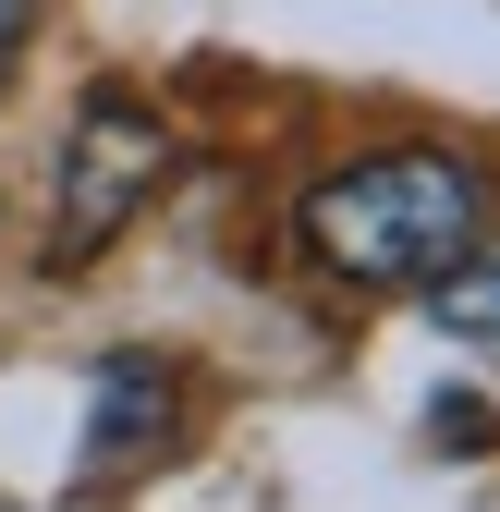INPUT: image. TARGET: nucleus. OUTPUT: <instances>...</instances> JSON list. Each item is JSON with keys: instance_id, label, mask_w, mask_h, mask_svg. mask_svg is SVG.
<instances>
[{"instance_id": "1", "label": "nucleus", "mask_w": 500, "mask_h": 512, "mask_svg": "<svg viewBox=\"0 0 500 512\" xmlns=\"http://www.w3.org/2000/svg\"><path fill=\"white\" fill-rule=\"evenodd\" d=\"M488 220H500V183L464 147H366V159H342V171L305 183V220L293 232L354 293H427L452 256L488 244Z\"/></svg>"}, {"instance_id": "2", "label": "nucleus", "mask_w": 500, "mask_h": 512, "mask_svg": "<svg viewBox=\"0 0 500 512\" xmlns=\"http://www.w3.org/2000/svg\"><path fill=\"white\" fill-rule=\"evenodd\" d=\"M171 110L147 86H98L61 135V171H49V269H86L110 232H135V208L171 183Z\"/></svg>"}, {"instance_id": "3", "label": "nucleus", "mask_w": 500, "mask_h": 512, "mask_svg": "<svg viewBox=\"0 0 500 512\" xmlns=\"http://www.w3.org/2000/svg\"><path fill=\"white\" fill-rule=\"evenodd\" d=\"M427 317H440L452 342H476V354H500V244H476V256H452V269L427 281Z\"/></svg>"}, {"instance_id": "4", "label": "nucleus", "mask_w": 500, "mask_h": 512, "mask_svg": "<svg viewBox=\"0 0 500 512\" xmlns=\"http://www.w3.org/2000/svg\"><path fill=\"white\" fill-rule=\"evenodd\" d=\"M171 427V391L147 366H110V391H98V452H147V439Z\"/></svg>"}, {"instance_id": "5", "label": "nucleus", "mask_w": 500, "mask_h": 512, "mask_svg": "<svg viewBox=\"0 0 500 512\" xmlns=\"http://www.w3.org/2000/svg\"><path fill=\"white\" fill-rule=\"evenodd\" d=\"M25 25H37V0H0V86H13V61H25Z\"/></svg>"}]
</instances>
